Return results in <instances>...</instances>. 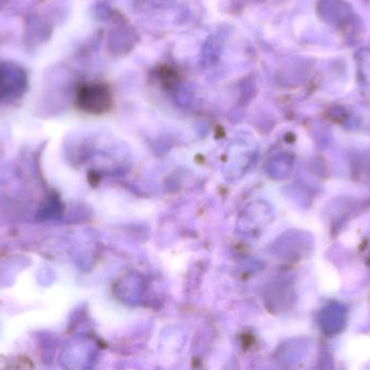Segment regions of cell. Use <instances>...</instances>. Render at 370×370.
<instances>
[{
	"label": "cell",
	"mask_w": 370,
	"mask_h": 370,
	"mask_svg": "<svg viewBox=\"0 0 370 370\" xmlns=\"http://www.w3.org/2000/svg\"><path fill=\"white\" fill-rule=\"evenodd\" d=\"M79 104L88 111H100L110 104V95L105 87L100 85L86 86L79 96Z\"/></svg>",
	"instance_id": "1"
}]
</instances>
